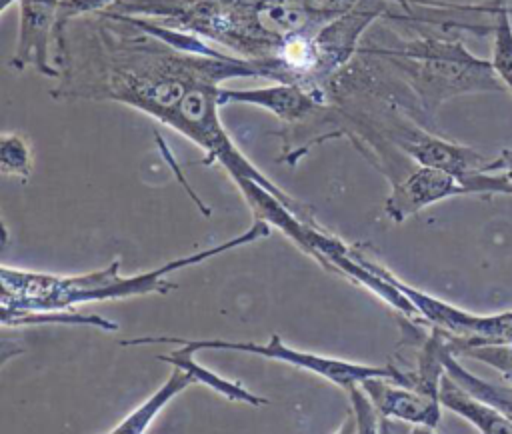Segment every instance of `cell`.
<instances>
[{
	"label": "cell",
	"instance_id": "6da1fadb",
	"mask_svg": "<svg viewBox=\"0 0 512 434\" xmlns=\"http://www.w3.org/2000/svg\"><path fill=\"white\" fill-rule=\"evenodd\" d=\"M356 52L384 64L406 86L426 128L434 124L436 110L454 96L506 90L492 62L474 56L456 38L418 34L392 44H360Z\"/></svg>",
	"mask_w": 512,
	"mask_h": 434
},
{
	"label": "cell",
	"instance_id": "7a4b0ae2",
	"mask_svg": "<svg viewBox=\"0 0 512 434\" xmlns=\"http://www.w3.org/2000/svg\"><path fill=\"white\" fill-rule=\"evenodd\" d=\"M180 344L186 346L192 352L198 350H236V352H248V354H258L268 360H278L284 364H290L298 370H308L314 372L328 382L348 388L356 382H364L366 378L372 376H384L390 378L398 384L410 386V376L408 370H400L398 366L386 364V366H372V364H360V362H350L342 358H332V356H320L314 352H304L290 348L282 342L280 336H270L268 342L258 344V342H236V340H220V338H202V340H186V338H174V336H140V338H130L122 340L120 346H150V344Z\"/></svg>",
	"mask_w": 512,
	"mask_h": 434
},
{
	"label": "cell",
	"instance_id": "3957f363",
	"mask_svg": "<svg viewBox=\"0 0 512 434\" xmlns=\"http://www.w3.org/2000/svg\"><path fill=\"white\" fill-rule=\"evenodd\" d=\"M464 194H472V188L464 184L462 178L446 170L414 162V168L404 178L392 182V192L386 198L384 214L394 222H404L440 200Z\"/></svg>",
	"mask_w": 512,
	"mask_h": 434
},
{
	"label": "cell",
	"instance_id": "277c9868",
	"mask_svg": "<svg viewBox=\"0 0 512 434\" xmlns=\"http://www.w3.org/2000/svg\"><path fill=\"white\" fill-rule=\"evenodd\" d=\"M330 96L328 90L308 88L298 82H276L262 88H220V106L250 104L268 110L288 124L304 122L306 118L326 110Z\"/></svg>",
	"mask_w": 512,
	"mask_h": 434
},
{
	"label": "cell",
	"instance_id": "5b68a950",
	"mask_svg": "<svg viewBox=\"0 0 512 434\" xmlns=\"http://www.w3.org/2000/svg\"><path fill=\"white\" fill-rule=\"evenodd\" d=\"M58 6L60 0H18V42L14 56L10 58L14 70L32 66L44 76H60L56 64L50 62V42L54 40Z\"/></svg>",
	"mask_w": 512,
	"mask_h": 434
},
{
	"label": "cell",
	"instance_id": "8992f818",
	"mask_svg": "<svg viewBox=\"0 0 512 434\" xmlns=\"http://www.w3.org/2000/svg\"><path fill=\"white\" fill-rule=\"evenodd\" d=\"M360 384L376 406L380 422H384L382 430H386V422H406L430 430L438 428L442 420V404L438 398L384 376H372Z\"/></svg>",
	"mask_w": 512,
	"mask_h": 434
},
{
	"label": "cell",
	"instance_id": "52a82bcc",
	"mask_svg": "<svg viewBox=\"0 0 512 434\" xmlns=\"http://www.w3.org/2000/svg\"><path fill=\"white\" fill-rule=\"evenodd\" d=\"M438 400L450 412L468 420L484 434H512V422L488 402L462 388L448 372L440 378Z\"/></svg>",
	"mask_w": 512,
	"mask_h": 434
},
{
	"label": "cell",
	"instance_id": "ba28073f",
	"mask_svg": "<svg viewBox=\"0 0 512 434\" xmlns=\"http://www.w3.org/2000/svg\"><path fill=\"white\" fill-rule=\"evenodd\" d=\"M194 354L192 350H188L186 346H180L176 350H172L170 354H164V356H158V360L162 362H168L172 366H178L182 370H186L194 384H202V386H208L210 390H214L216 394L232 400V402H240V404H248V406H266L268 404V398L264 396H258L254 394L252 390H248L246 386H242L240 382H234V380H228L212 370H208L206 366L198 364L194 360Z\"/></svg>",
	"mask_w": 512,
	"mask_h": 434
},
{
	"label": "cell",
	"instance_id": "9c48e42d",
	"mask_svg": "<svg viewBox=\"0 0 512 434\" xmlns=\"http://www.w3.org/2000/svg\"><path fill=\"white\" fill-rule=\"evenodd\" d=\"M192 384H194L192 376L186 370L174 366V370L170 372L166 382L154 394H150L140 406H136L126 418H122L114 428H110L108 432H114V434H142V432H146L150 428V424L154 422V418L164 410V406Z\"/></svg>",
	"mask_w": 512,
	"mask_h": 434
},
{
	"label": "cell",
	"instance_id": "30bf717a",
	"mask_svg": "<svg viewBox=\"0 0 512 434\" xmlns=\"http://www.w3.org/2000/svg\"><path fill=\"white\" fill-rule=\"evenodd\" d=\"M442 362H444V372H448L462 388H466L470 394L478 396L480 400L488 402L494 406L498 412H502L510 422H512V384L508 382H492L484 380L470 370L462 366L458 356L452 352L450 342L446 338L444 350H442Z\"/></svg>",
	"mask_w": 512,
	"mask_h": 434
},
{
	"label": "cell",
	"instance_id": "8fae6325",
	"mask_svg": "<svg viewBox=\"0 0 512 434\" xmlns=\"http://www.w3.org/2000/svg\"><path fill=\"white\" fill-rule=\"evenodd\" d=\"M4 326H30V324H84L102 330H116V322H110L98 314H80L72 308L58 310H2Z\"/></svg>",
	"mask_w": 512,
	"mask_h": 434
},
{
	"label": "cell",
	"instance_id": "7c38bea8",
	"mask_svg": "<svg viewBox=\"0 0 512 434\" xmlns=\"http://www.w3.org/2000/svg\"><path fill=\"white\" fill-rule=\"evenodd\" d=\"M496 76L512 92V22L506 0H494L492 6V56Z\"/></svg>",
	"mask_w": 512,
	"mask_h": 434
},
{
	"label": "cell",
	"instance_id": "4fadbf2b",
	"mask_svg": "<svg viewBox=\"0 0 512 434\" xmlns=\"http://www.w3.org/2000/svg\"><path fill=\"white\" fill-rule=\"evenodd\" d=\"M0 170L8 176H18L22 182L30 178L32 154L24 136L4 132L0 138Z\"/></svg>",
	"mask_w": 512,
	"mask_h": 434
},
{
	"label": "cell",
	"instance_id": "5bb4252c",
	"mask_svg": "<svg viewBox=\"0 0 512 434\" xmlns=\"http://www.w3.org/2000/svg\"><path fill=\"white\" fill-rule=\"evenodd\" d=\"M116 0H60L58 6V16H56V26H54V56L62 50L64 46V36L66 28L72 20L98 14L108 10Z\"/></svg>",
	"mask_w": 512,
	"mask_h": 434
},
{
	"label": "cell",
	"instance_id": "9a60e30c",
	"mask_svg": "<svg viewBox=\"0 0 512 434\" xmlns=\"http://www.w3.org/2000/svg\"><path fill=\"white\" fill-rule=\"evenodd\" d=\"M500 162V172H506L508 178L512 180V148H502L498 154Z\"/></svg>",
	"mask_w": 512,
	"mask_h": 434
},
{
	"label": "cell",
	"instance_id": "2e32d148",
	"mask_svg": "<svg viewBox=\"0 0 512 434\" xmlns=\"http://www.w3.org/2000/svg\"><path fill=\"white\" fill-rule=\"evenodd\" d=\"M390 4H396L404 14H408V16H414L416 12H414V2L412 0H388Z\"/></svg>",
	"mask_w": 512,
	"mask_h": 434
}]
</instances>
